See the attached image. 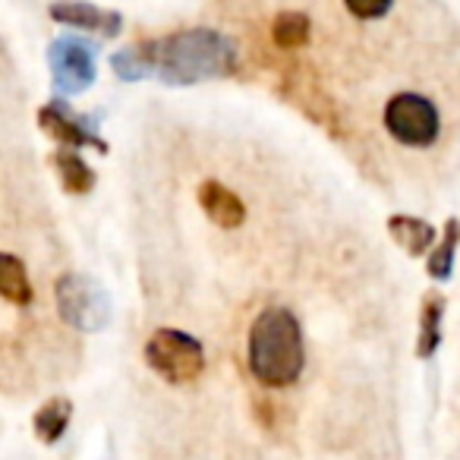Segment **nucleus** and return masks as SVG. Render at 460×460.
Returning a JSON list of instances; mask_svg holds the SVG:
<instances>
[{"instance_id":"1","label":"nucleus","mask_w":460,"mask_h":460,"mask_svg":"<svg viewBox=\"0 0 460 460\" xmlns=\"http://www.w3.org/2000/svg\"><path fill=\"white\" fill-rule=\"evenodd\" d=\"M152 73L167 85H196L237 70V41L217 29H183L148 41Z\"/></svg>"},{"instance_id":"2","label":"nucleus","mask_w":460,"mask_h":460,"mask_svg":"<svg viewBox=\"0 0 460 460\" xmlns=\"http://www.w3.org/2000/svg\"><path fill=\"white\" fill-rule=\"evenodd\" d=\"M246 353H250V372L265 388H290L306 366L300 319L284 306L262 309L250 328Z\"/></svg>"},{"instance_id":"3","label":"nucleus","mask_w":460,"mask_h":460,"mask_svg":"<svg viewBox=\"0 0 460 460\" xmlns=\"http://www.w3.org/2000/svg\"><path fill=\"white\" fill-rule=\"evenodd\" d=\"M54 294H58L60 319L70 328H76V332L95 334V332H102L111 322V315H114L111 294L89 275H76V271L60 275Z\"/></svg>"},{"instance_id":"4","label":"nucleus","mask_w":460,"mask_h":460,"mask_svg":"<svg viewBox=\"0 0 460 460\" xmlns=\"http://www.w3.org/2000/svg\"><path fill=\"white\" fill-rule=\"evenodd\" d=\"M146 363L171 385H190L205 372V347L177 328H158L146 341Z\"/></svg>"},{"instance_id":"5","label":"nucleus","mask_w":460,"mask_h":460,"mask_svg":"<svg viewBox=\"0 0 460 460\" xmlns=\"http://www.w3.org/2000/svg\"><path fill=\"white\" fill-rule=\"evenodd\" d=\"M48 66H51L54 89L64 95H83L98 76V51L83 35H58L48 45Z\"/></svg>"},{"instance_id":"6","label":"nucleus","mask_w":460,"mask_h":460,"mask_svg":"<svg viewBox=\"0 0 460 460\" xmlns=\"http://www.w3.org/2000/svg\"><path fill=\"white\" fill-rule=\"evenodd\" d=\"M385 129L394 136L401 146L426 148L438 139V111L426 95L416 92H401L385 104Z\"/></svg>"},{"instance_id":"7","label":"nucleus","mask_w":460,"mask_h":460,"mask_svg":"<svg viewBox=\"0 0 460 460\" xmlns=\"http://www.w3.org/2000/svg\"><path fill=\"white\" fill-rule=\"evenodd\" d=\"M95 123H98L95 114H76V111L70 108V102H64V98H54V102H48L45 108L39 111L41 133L51 136L54 142H60V146L70 148V152H79V148L92 146L102 155H108L111 146L98 136Z\"/></svg>"},{"instance_id":"8","label":"nucleus","mask_w":460,"mask_h":460,"mask_svg":"<svg viewBox=\"0 0 460 460\" xmlns=\"http://www.w3.org/2000/svg\"><path fill=\"white\" fill-rule=\"evenodd\" d=\"M48 16L64 22V26L98 32V35H104V39H114L123 29V16L117 13V10H104V7H95V4H54V7L48 10Z\"/></svg>"},{"instance_id":"9","label":"nucleus","mask_w":460,"mask_h":460,"mask_svg":"<svg viewBox=\"0 0 460 460\" xmlns=\"http://www.w3.org/2000/svg\"><path fill=\"white\" fill-rule=\"evenodd\" d=\"M199 205H202V211L211 217V224H217V227H224V230L243 227V221H246L243 199L234 190H227L224 183H217V180L199 183Z\"/></svg>"},{"instance_id":"10","label":"nucleus","mask_w":460,"mask_h":460,"mask_svg":"<svg viewBox=\"0 0 460 460\" xmlns=\"http://www.w3.org/2000/svg\"><path fill=\"white\" fill-rule=\"evenodd\" d=\"M388 234L407 256H422L435 246V227L413 215H391Z\"/></svg>"},{"instance_id":"11","label":"nucleus","mask_w":460,"mask_h":460,"mask_svg":"<svg viewBox=\"0 0 460 460\" xmlns=\"http://www.w3.org/2000/svg\"><path fill=\"white\" fill-rule=\"evenodd\" d=\"M51 164H54V171H58V177H60V186H64L70 196H85V192L95 190L98 177H95V171L85 164V158L79 152L60 148V152L51 155Z\"/></svg>"},{"instance_id":"12","label":"nucleus","mask_w":460,"mask_h":460,"mask_svg":"<svg viewBox=\"0 0 460 460\" xmlns=\"http://www.w3.org/2000/svg\"><path fill=\"white\" fill-rule=\"evenodd\" d=\"M441 315H445V296L438 290H426L422 294L420 309V338H416V357L429 359L435 357L441 344Z\"/></svg>"},{"instance_id":"13","label":"nucleus","mask_w":460,"mask_h":460,"mask_svg":"<svg viewBox=\"0 0 460 460\" xmlns=\"http://www.w3.org/2000/svg\"><path fill=\"white\" fill-rule=\"evenodd\" d=\"M0 296L7 303H13V306H29L35 300L26 262L10 256V252H0Z\"/></svg>"},{"instance_id":"14","label":"nucleus","mask_w":460,"mask_h":460,"mask_svg":"<svg viewBox=\"0 0 460 460\" xmlns=\"http://www.w3.org/2000/svg\"><path fill=\"white\" fill-rule=\"evenodd\" d=\"M313 39V20L300 10H281V13L271 20V41L284 51H296V48H306Z\"/></svg>"},{"instance_id":"15","label":"nucleus","mask_w":460,"mask_h":460,"mask_svg":"<svg viewBox=\"0 0 460 460\" xmlns=\"http://www.w3.org/2000/svg\"><path fill=\"white\" fill-rule=\"evenodd\" d=\"M70 420H73L70 397H51V401L39 407L32 426H35V435H39V441H45V445H54V441L64 438Z\"/></svg>"},{"instance_id":"16","label":"nucleus","mask_w":460,"mask_h":460,"mask_svg":"<svg viewBox=\"0 0 460 460\" xmlns=\"http://www.w3.org/2000/svg\"><path fill=\"white\" fill-rule=\"evenodd\" d=\"M457 243H460V217H451L445 224V237L432 246L426 259V271L435 281H447L454 271V256H457Z\"/></svg>"},{"instance_id":"17","label":"nucleus","mask_w":460,"mask_h":460,"mask_svg":"<svg viewBox=\"0 0 460 460\" xmlns=\"http://www.w3.org/2000/svg\"><path fill=\"white\" fill-rule=\"evenodd\" d=\"M111 70L123 79V83H139V79L152 76V60H148V41L129 45L111 58Z\"/></svg>"},{"instance_id":"18","label":"nucleus","mask_w":460,"mask_h":460,"mask_svg":"<svg viewBox=\"0 0 460 460\" xmlns=\"http://www.w3.org/2000/svg\"><path fill=\"white\" fill-rule=\"evenodd\" d=\"M347 13L357 16V20H382L385 13H391L388 0H376V4H359V0H347L344 4Z\"/></svg>"}]
</instances>
